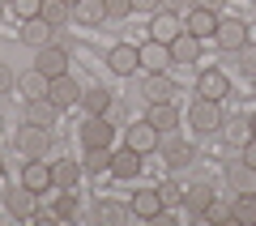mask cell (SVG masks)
<instances>
[{"instance_id": "6da1fadb", "label": "cell", "mask_w": 256, "mask_h": 226, "mask_svg": "<svg viewBox=\"0 0 256 226\" xmlns=\"http://www.w3.org/2000/svg\"><path fill=\"white\" fill-rule=\"evenodd\" d=\"M18 150H22L26 158H47V154H52V128L22 124V128H18Z\"/></svg>"}, {"instance_id": "7a4b0ae2", "label": "cell", "mask_w": 256, "mask_h": 226, "mask_svg": "<svg viewBox=\"0 0 256 226\" xmlns=\"http://www.w3.org/2000/svg\"><path fill=\"white\" fill-rule=\"evenodd\" d=\"M188 124L196 128V132H205V136L218 132V128H222V102H214V98H196V102L188 107Z\"/></svg>"}, {"instance_id": "3957f363", "label": "cell", "mask_w": 256, "mask_h": 226, "mask_svg": "<svg viewBox=\"0 0 256 226\" xmlns=\"http://www.w3.org/2000/svg\"><path fill=\"white\" fill-rule=\"evenodd\" d=\"M111 141H116V124H107L102 116H90L82 124V145L86 150H111Z\"/></svg>"}, {"instance_id": "277c9868", "label": "cell", "mask_w": 256, "mask_h": 226, "mask_svg": "<svg viewBox=\"0 0 256 226\" xmlns=\"http://www.w3.org/2000/svg\"><path fill=\"white\" fill-rule=\"evenodd\" d=\"M124 145H128V150H137V154H154V150H158V128L150 124V120H137V124H128Z\"/></svg>"}, {"instance_id": "5b68a950", "label": "cell", "mask_w": 256, "mask_h": 226, "mask_svg": "<svg viewBox=\"0 0 256 226\" xmlns=\"http://www.w3.org/2000/svg\"><path fill=\"white\" fill-rule=\"evenodd\" d=\"M214 43H218L222 52H239V47L248 43V22L222 18V22H218V34H214Z\"/></svg>"}, {"instance_id": "8992f818", "label": "cell", "mask_w": 256, "mask_h": 226, "mask_svg": "<svg viewBox=\"0 0 256 226\" xmlns=\"http://www.w3.org/2000/svg\"><path fill=\"white\" fill-rule=\"evenodd\" d=\"M226 94H230V82H226V72H222V68H205L201 77H196V98L222 102Z\"/></svg>"}, {"instance_id": "52a82bcc", "label": "cell", "mask_w": 256, "mask_h": 226, "mask_svg": "<svg viewBox=\"0 0 256 226\" xmlns=\"http://www.w3.org/2000/svg\"><path fill=\"white\" fill-rule=\"evenodd\" d=\"M107 64H111V72H120V77H132V72L141 68V52L128 47V43H116L107 52Z\"/></svg>"}, {"instance_id": "ba28073f", "label": "cell", "mask_w": 256, "mask_h": 226, "mask_svg": "<svg viewBox=\"0 0 256 226\" xmlns=\"http://www.w3.org/2000/svg\"><path fill=\"white\" fill-rule=\"evenodd\" d=\"M180 34H184V22H180V13H166V9H158V13H154V22H150V38H158V43H175Z\"/></svg>"}, {"instance_id": "9c48e42d", "label": "cell", "mask_w": 256, "mask_h": 226, "mask_svg": "<svg viewBox=\"0 0 256 226\" xmlns=\"http://www.w3.org/2000/svg\"><path fill=\"white\" fill-rule=\"evenodd\" d=\"M34 68L38 72H47V77H60V72H68V52L64 47H38V56H34Z\"/></svg>"}, {"instance_id": "30bf717a", "label": "cell", "mask_w": 256, "mask_h": 226, "mask_svg": "<svg viewBox=\"0 0 256 226\" xmlns=\"http://www.w3.org/2000/svg\"><path fill=\"white\" fill-rule=\"evenodd\" d=\"M218 22H222V13H210V9H196V4H192L188 9V34H196V38H214L218 34Z\"/></svg>"}, {"instance_id": "8fae6325", "label": "cell", "mask_w": 256, "mask_h": 226, "mask_svg": "<svg viewBox=\"0 0 256 226\" xmlns=\"http://www.w3.org/2000/svg\"><path fill=\"white\" fill-rule=\"evenodd\" d=\"M22 184H26L30 192H47L52 188V162H47V158H30V162L22 166Z\"/></svg>"}, {"instance_id": "7c38bea8", "label": "cell", "mask_w": 256, "mask_h": 226, "mask_svg": "<svg viewBox=\"0 0 256 226\" xmlns=\"http://www.w3.org/2000/svg\"><path fill=\"white\" fill-rule=\"evenodd\" d=\"M137 52H141V68H146V72H166V64H171V43L150 38V43L137 47Z\"/></svg>"}, {"instance_id": "4fadbf2b", "label": "cell", "mask_w": 256, "mask_h": 226, "mask_svg": "<svg viewBox=\"0 0 256 226\" xmlns=\"http://www.w3.org/2000/svg\"><path fill=\"white\" fill-rule=\"evenodd\" d=\"M60 102H52V98H30L26 102V124H38V128H52L56 120H60Z\"/></svg>"}, {"instance_id": "5bb4252c", "label": "cell", "mask_w": 256, "mask_h": 226, "mask_svg": "<svg viewBox=\"0 0 256 226\" xmlns=\"http://www.w3.org/2000/svg\"><path fill=\"white\" fill-rule=\"evenodd\" d=\"M52 30H56V26H52L47 18H26V22H22V43L38 52V47L52 43Z\"/></svg>"}, {"instance_id": "9a60e30c", "label": "cell", "mask_w": 256, "mask_h": 226, "mask_svg": "<svg viewBox=\"0 0 256 226\" xmlns=\"http://www.w3.org/2000/svg\"><path fill=\"white\" fill-rule=\"evenodd\" d=\"M52 102H60V107H77L82 102V86L68 77V72H60V77H52V94H47Z\"/></svg>"}, {"instance_id": "2e32d148", "label": "cell", "mask_w": 256, "mask_h": 226, "mask_svg": "<svg viewBox=\"0 0 256 226\" xmlns=\"http://www.w3.org/2000/svg\"><path fill=\"white\" fill-rule=\"evenodd\" d=\"M146 120L158 128V132H171V128H180V107H175L171 98H166V102H150V116Z\"/></svg>"}, {"instance_id": "e0dca14e", "label": "cell", "mask_w": 256, "mask_h": 226, "mask_svg": "<svg viewBox=\"0 0 256 226\" xmlns=\"http://www.w3.org/2000/svg\"><path fill=\"white\" fill-rule=\"evenodd\" d=\"M73 22H82V26H102V22H107V0H77Z\"/></svg>"}, {"instance_id": "ac0fdd59", "label": "cell", "mask_w": 256, "mask_h": 226, "mask_svg": "<svg viewBox=\"0 0 256 226\" xmlns=\"http://www.w3.org/2000/svg\"><path fill=\"white\" fill-rule=\"evenodd\" d=\"M82 180V162L77 158H56L52 162V188H73Z\"/></svg>"}, {"instance_id": "d6986e66", "label": "cell", "mask_w": 256, "mask_h": 226, "mask_svg": "<svg viewBox=\"0 0 256 226\" xmlns=\"http://www.w3.org/2000/svg\"><path fill=\"white\" fill-rule=\"evenodd\" d=\"M18 90L26 94V102H30V98H47V94H52V77L38 72V68H30L26 77H18Z\"/></svg>"}, {"instance_id": "ffe728a7", "label": "cell", "mask_w": 256, "mask_h": 226, "mask_svg": "<svg viewBox=\"0 0 256 226\" xmlns=\"http://www.w3.org/2000/svg\"><path fill=\"white\" fill-rule=\"evenodd\" d=\"M162 209H166V205H162V196H158V188H146V192H137V196H132V214L146 218V222H154Z\"/></svg>"}, {"instance_id": "44dd1931", "label": "cell", "mask_w": 256, "mask_h": 226, "mask_svg": "<svg viewBox=\"0 0 256 226\" xmlns=\"http://www.w3.org/2000/svg\"><path fill=\"white\" fill-rule=\"evenodd\" d=\"M226 180L235 192H256V166H248L244 158H235V162L226 166Z\"/></svg>"}, {"instance_id": "7402d4cb", "label": "cell", "mask_w": 256, "mask_h": 226, "mask_svg": "<svg viewBox=\"0 0 256 226\" xmlns=\"http://www.w3.org/2000/svg\"><path fill=\"white\" fill-rule=\"evenodd\" d=\"M111 175H120V180H137V175H141V154L124 145V150L111 158Z\"/></svg>"}, {"instance_id": "603a6c76", "label": "cell", "mask_w": 256, "mask_h": 226, "mask_svg": "<svg viewBox=\"0 0 256 226\" xmlns=\"http://www.w3.org/2000/svg\"><path fill=\"white\" fill-rule=\"evenodd\" d=\"M210 200H214V188H210V184H192V188H184V209H188V214L201 218L205 209H210Z\"/></svg>"}, {"instance_id": "cb8c5ba5", "label": "cell", "mask_w": 256, "mask_h": 226, "mask_svg": "<svg viewBox=\"0 0 256 226\" xmlns=\"http://www.w3.org/2000/svg\"><path fill=\"white\" fill-rule=\"evenodd\" d=\"M34 196H38V192H30L26 184L13 188V192H9V214H13V218H34V209H38Z\"/></svg>"}, {"instance_id": "d4e9b609", "label": "cell", "mask_w": 256, "mask_h": 226, "mask_svg": "<svg viewBox=\"0 0 256 226\" xmlns=\"http://www.w3.org/2000/svg\"><path fill=\"white\" fill-rule=\"evenodd\" d=\"M196 56H201V38L184 30V34H180V38L171 43V60H180V64H192Z\"/></svg>"}, {"instance_id": "484cf974", "label": "cell", "mask_w": 256, "mask_h": 226, "mask_svg": "<svg viewBox=\"0 0 256 226\" xmlns=\"http://www.w3.org/2000/svg\"><path fill=\"white\" fill-rule=\"evenodd\" d=\"M175 94V82L166 77V72H150V82H146V102H166Z\"/></svg>"}, {"instance_id": "4316f807", "label": "cell", "mask_w": 256, "mask_h": 226, "mask_svg": "<svg viewBox=\"0 0 256 226\" xmlns=\"http://www.w3.org/2000/svg\"><path fill=\"white\" fill-rule=\"evenodd\" d=\"M230 222L256 226V192H239V200L230 205Z\"/></svg>"}, {"instance_id": "83f0119b", "label": "cell", "mask_w": 256, "mask_h": 226, "mask_svg": "<svg viewBox=\"0 0 256 226\" xmlns=\"http://www.w3.org/2000/svg\"><path fill=\"white\" fill-rule=\"evenodd\" d=\"M82 107L90 111V116H107V111H111V90H102V86L82 90Z\"/></svg>"}, {"instance_id": "f1b7e54d", "label": "cell", "mask_w": 256, "mask_h": 226, "mask_svg": "<svg viewBox=\"0 0 256 226\" xmlns=\"http://www.w3.org/2000/svg\"><path fill=\"white\" fill-rule=\"evenodd\" d=\"M38 18H47L52 26H64V22H73V4H64V0H43Z\"/></svg>"}, {"instance_id": "f546056e", "label": "cell", "mask_w": 256, "mask_h": 226, "mask_svg": "<svg viewBox=\"0 0 256 226\" xmlns=\"http://www.w3.org/2000/svg\"><path fill=\"white\" fill-rule=\"evenodd\" d=\"M38 9H43V0H9V13L18 22H26V18H38Z\"/></svg>"}, {"instance_id": "4dcf8cb0", "label": "cell", "mask_w": 256, "mask_h": 226, "mask_svg": "<svg viewBox=\"0 0 256 226\" xmlns=\"http://www.w3.org/2000/svg\"><path fill=\"white\" fill-rule=\"evenodd\" d=\"M111 150H86V171H111Z\"/></svg>"}, {"instance_id": "1f68e13d", "label": "cell", "mask_w": 256, "mask_h": 226, "mask_svg": "<svg viewBox=\"0 0 256 226\" xmlns=\"http://www.w3.org/2000/svg\"><path fill=\"white\" fill-rule=\"evenodd\" d=\"M158 196H162L166 209H171V205H184V188H180L175 180H162V184H158Z\"/></svg>"}, {"instance_id": "d6a6232c", "label": "cell", "mask_w": 256, "mask_h": 226, "mask_svg": "<svg viewBox=\"0 0 256 226\" xmlns=\"http://www.w3.org/2000/svg\"><path fill=\"white\" fill-rule=\"evenodd\" d=\"M226 136H230V141H239V145L252 141V120H230V124H226Z\"/></svg>"}, {"instance_id": "836d02e7", "label": "cell", "mask_w": 256, "mask_h": 226, "mask_svg": "<svg viewBox=\"0 0 256 226\" xmlns=\"http://www.w3.org/2000/svg\"><path fill=\"white\" fill-rule=\"evenodd\" d=\"M52 214H56V218H73V214H77V196H73L68 188H60V200H56Z\"/></svg>"}, {"instance_id": "e575fe53", "label": "cell", "mask_w": 256, "mask_h": 226, "mask_svg": "<svg viewBox=\"0 0 256 226\" xmlns=\"http://www.w3.org/2000/svg\"><path fill=\"white\" fill-rule=\"evenodd\" d=\"M235 60H239V68H244L248 72V77H256V47H239V52H235Z\"/></svg>"}, {"instance_id": "d590c367", "label": "cell", "mask_w": 256, "mask_h": 226, "mask_svg": "<svg viewBox=\"0 0 256 226\" xmlns=\"http://www.w3.org/2000/svg\"><path fill=\"white\" fill-rule=\"evenodd\" d=\"M132 13V0H107V22H124Z\"/></svg>"}, {"instance_id": "8d00e7d4", "label": "cell", "mask_w": 256, "mask_h": 226, "mask_svg": "<svg viewBox=\"0 0 256 226\" xmlns=\"http://www.w3.org/2000/svg\"><path fill=\"white\" fill-rule=\"evenodd\" d=\"M205 222H230V209L226 205H218V200H210V209H205Z\"/></svg>"}, {"instance_id": "74e56055", "label": "cell", "mask_w": 256, "mask_h": 226, "mask_svg": "<svg viewBox=\"0 0 256 226\" xmlns=\"http://www.w3.org/2000/svg\"><path fill=\"white\" fill-rule=\"evenodd\" d=\"M120 218H124L120 205H98V222H120Z\"/></svg>"}, {"instance_id": "f35d334b", "label": "cell", "mask_w": 256, "mask_h": 226, "mask_svg": "<svg viewBox=\"0 0 256 226\" xmlns=\"http://www.w3.org/2000/svg\"><path fill=\"white\" fill-rule=\"evenodd\" d=\"M158 4H162L166 13H180V18H184V13L192 9V0H158Z\"/></svg>"}, {"instance_id": "ab89813d", "label": "cell", "mask_w": 256, "mask_h": 226, "mask_svg": "<svg viewBox=\"0 0 256 226\" xmlns=\"http://www.w3.org/2000/svg\"><path fill=\"white\" fill-rule=\"evenodd\" d=\"M158 9H162L158 0H132V13H150V18H154Z\"/></svg>"}, {"instance_id": "60d3db41", "label": "cell", "mask_w": 256, "mask_h": 226, "mask_svg": "<svg viewBox=\"0 0 256 226\" xmlns=\"http://www.w3.org/2000/svg\"><path fill=\"white\" fill-rule=\"evenodd\" d=\"M239 158H244L248 166H256V136H252V141H244V154H239Z\"/></svg>"}, {"instance_id": "b9f144b4", "label": "cell", "mask_w": 256, "mask_h": 226, "mask_svg": "<svg viewBox=\"0 0 256 226\" xmlns=\"http://www.w3.org/2000/svg\"><path fill=\"white\" fill-rule=\"evenodd\" d=\"M196 9H210V13H222V0H192Z\"/></svg>"}, {"instance_id": "7bdbcfd3", "label": "cell", "mask_w": 256, "mask_h": 226, "mask_svg": "<svg viewBox=\"0 0 256 226\" xmlns=\"http://www.w3.org/2000/svg\"><path fill=\"white\" fill-rule=\"evenodd\" d=\"M9 86H13V72L4 68V64H0V90H9Z\"/></svg>"}, {"instance_id": "ee69618b", "label": "cell", "mask_w": 256, "mask_h": 226, "mask_svg": "<svg viewBox=\"0 0 256 226\" xmlns=\"http://www.w3.org/2000/svg\"><path fill=\"white\" fill-rule=\"evenodd\" d=\"M4 9H9V0H0V13H4Z\"/></svg>"}, {"instance_id": "f6af8a7d", "label": "cell", "mask_w": 256, "mask_h": 226, "mask_svg": "<svg viewBox=\"0 0 256 226\" xmlns=\"http://www.w3.org/2000/svg\"><path fill=\"white\" fill-rule=\"evenodd\" d=\"M252 136H256V116H252Z\"/></svg>"}, {"instance_id": "bcb514c9", "label": "cell", "mask_w": 256, "mask_h": 226, "mask_svg": "<svg viewBox=\"0 0 256 226\" xmlns=\"http://www.w3.org/2000/svg\"><path fill=\"white\" fill-rule=\"evenodd\" d=\"M0 175H4V158H0Z\"/></svg>"}, {"instance_id": "7dc6e473", "label": "cell", "mask_w": 256, "mask_h": 226, "mask_svg": "<svg viewBox=\"0 0 256 226\" xmlns=\"http://www.w3.org/2000/svg\"><path fill=\"white\" fill-rule=\"evenodd\" d=\"M64 4H77V0H64Z\"/></svg>"}, {"instance_id": "c3c4849f", "label": "cell", "mask_w": 256, "mask_h": 226, "mask_svg": "<svg viewBox=\"0 0 256 226\" xmlns=\"http://www.w3.org/2000/svg\"><path fill=\"white\" fill-rule=\"evenodd\" d=\"M252 82H256V77H252Z\"/></svg>"}]
</instances>
